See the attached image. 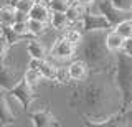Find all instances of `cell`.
I'll return each mask as SVG.
<instances>
[{"label": "cell", "mask_w": 132, "mask_h": 127, "mask_svg": "<svg viewBox=\"0 0 132 127\" xmlns=\"http://www.w3.org/2000/svg\"><path fill=\"white\" fill-rule=\"evenodd\" d=\"M74 2H78V3H81L82 7H89V5H93L96 0H74Z\"/></svg>", "instance_id": "obj_23"}, {"label": "cell", "mask_w": 132, "mask_h": 127, "mask_svg": "<svg viewBox=\"0 0 132 127\" xmlns=\"http://www.w3.org/2000/svg\"><path fill=\"white\" fill-rule=\"evenodd\" d=\"M106 30H91L84 31L82 41L78 46V58L88 63L91 74H107L114 71V55L107 50L104 41Z\"/></svg>", "instance_id": "obj_1"}, {"label": "cell", "mask_w": 132, "mask_h": 127, "mask_svg": "<svg viewBox=\"0 0 132 127\" xmlns=\"http://www.w3.org/2000/svg\"><path fill=\"white\" fill-rule=\"evenodd\" d=\"M27 66H28V68L38 69V71L41 73V76L45 78V81H50V83H55V81H56L58 64H56L53 60H50V58H43V60H38V58H28Z\"/></svg>", "instance_id": "obj_3"}, {"label": "cell", "mask_w": 132, "mask_h": 127, "mask_svg": "<svg viewBox=\"0 0 132 127\" xmlns=\"http://www.w3.org/2000/svg\"><path fill=\"white\" fill-rule=\"evenodd\" d=\"M86 13V7H82L81 3L78 2H71L69 9L66 10V17H68L69 22H76V20H81Z\"/></svg>", "instance_id": "obj_14"}, {"label": "cell", "mask_w": 132, "mask_h": 127, "mask_svg": "<svg viewBox=\"0 0 132 127\" xmlns=\"http://www.w3.org/2000/svg\"><path fill=\"white\" fill-rule=\"evenodd\" d=\"M10 92L13 94V96H15L20 102H22V106L25 107V111H27L28 104H30V102L36 97V89H35V88H31V86L28 84L27 81L23 79V78L13 86V88L10 89Z\"/></svg>", "instance_id": "obj_5"}, {"label": "cell", "mask_w": 132, "mask_h": 127, "mask_svg": "<svg viewBox=\"0 0 132 127\" xmlns=\"http://www.w3.org/2000/svg\"><path fill=\"white\" fill-rule=\"evenodd\" d=\"M122 53H126V55H132V36H130V38H127V40H124Z\"/></svg>", "instance_id": "obj_22"}, {"label": "cell", "mask_w": 132, "mask_h": 127, "mask_svg": "<svg viewBox=\"0 0 132 127\" xmlns=\"http://www.w3.org/2000/svg\"><path fill=\"white\" fill-rule=\"evenodd\" d=\"M12 28H13V30H15L20 36H22L23 40L31 38L30 33H28V25H27V22H15L13 25H12Z\"/></svg>", "instance_id": "obj_19"}, {"label": "cell", "mask_w": 132, "mask_h": 127, "mask_svg": "<svg viewBox=\"0 0 132 127\" xmlns=\"http://www.w3.org/2000/svg\"><path fill=\"white\" fill-rule=\"evenodd\" d=\"M27 25H28V33H30V36H36V38L43 36L46 33V30L50 28L48 23L40 22V20H33V18H28Z\"/></svg>", "instance_id": "obj_12"}, {"label": "cell", "mask_w": 132, "mask_h": 127, "mask_svg": "<svg viewBox=\"0 0 132 127\" xmlns=\"http://www.w3.org/2000/svg\"><path fill=\"white\" fill-rule=\"evenodd\" d=\"M48 50L50 46L43 41L41 38H36V36H31V38L27 40V45H25V51H27L28 58H48Z\"/></svg>", "instance_id": "obj_6"}, {"label": "cell", "mask_w": 132, "mask_h": 127, "mask_svg": "<svg viewBox=\"0 0 132 127\" xmlns=\"http://www.w3.org/2000/svg\"><path fill=\"white\" fill-rule=\"evenodd\" d=\"M50 15H51V10H50L46 0H36L31 5L30 12H28V17L33 20H40V22L48 23L50 22Z\"/></svg>", "instance_id": "obj_7"}, {"label": "cell", "mask_w": 132, "mask_h": 127, "mask_svg": "<svg viewBox=\"0 0 132 127\" xmlns=\"http://www.w3.org/2000/svg\"><path fill=\"white\" fill-rule=\"evenodd\" d=\"M23 79L27 81L28 84L31 86V88H38V86H41L45 83V78L41 76V73L38 71V69H35V68H25V71H23Z\"/></svg>", "instance_id": "obj_11"}, {"label": "cell", "mask_w": 132, "mask_h": 127, "mask_svg": "<svg viewBox=\"0 0 132 127\" xmlns=\"http://www.w3.org/2000/svg\"><path fill=\"white\" fill-rule=\"evenodd\" d=\"M15 23V7L12 3L0 5V27H12Z\"/></svg>", "instance_id": "obj_10"}, {"label": "cell", "mask_w": 132, "mask_h": 127, "mask_svg": "<svg viewBox=\"0 0 132 127\" xmlns=\"http://www.w3.org/2000/svg\"><path fill=\"white\" fill-rule=\"evenodd\" d=\"M104 41H106L107 50L112 53V55H116V53H119V51H122L124 38L114 30V28H109V30H106V33H104Z\"/></svg>", "instance_id": "obj_8"}, {"label": "cell", "mask_w": 132, "mask_h": 127, "mask_svg": "<svg viewBox=\"0 0 132 127\" xmlns=\"http://www.w3.org/2000/svg\"><path fill=\"white\" fill-rule=\"evenodd\" d=\"M61 35H63L64 38L68 40V41H71L73 45L79 46L81 41H82V36H84V31L79 30V28H74V27H68Z\"/></svg>", "instance_id": "obj_15"}, {"label": "cell", "mask_w": 132, "mask_h": 127, "mask_svg": "<svg viewBox=\"0 0 132 127\" xmlns=\"http://www.w3.org/2000/svg\"><path fill=\"white\" fill-rule=\"evenodd\" d=\"M112 28H114V30L117 31V33L121 35V36H122L124 40L130 38V36H132V18H130V17L124 18V20H121L119 23H116Z\"/></svg>", "instance_id": "obj_13"}, {"label": "cell", "mask_w": 132, "mask_h": 127, "mask_svg": "<svg viewBox=\"0 0 132 127\" xmlns=\"http://www.w3.org/2000/svg\"><path fill=\"white\" fill-rule=\"evenodd\" d=\"M76 56H78V46L68 41L63 35H58L48 50V58L53 60L56 64H66Z\"/></svg>", "instance_id": "obj_2"}, {"label": "cell", "mask_w": 132, "mask_h": 127, "mask_svg": "<svg viewBox=\"0 0 132 127\" xmlns=\"http://www.w3.org/2000/svg\"><path fill=\"white\" fill-rule=\"evenodd\" d=\"M0 35H2V27H0Z\"/></svg>", "instance_id": "obj_25"}, {"label": "cell", "mask_w": 132, "mask_h": 127, "mask_svg": "<svg viewBox=\"0 0 132 127\" xmlns=\"http://www.w3.org/2000/svg\"><path fill=\"white\" fill-rule=\"evenodd\" d=\"M129 13H130V18H132V9H130V12H129Z\"/></svg>", "instance_id": "obj_24"}, {"label": "cell", "mask_w": 132, "mask_h": 127, "mask_svg": "<svg viewBox=\"0 0 132 127\" xmlns=\"http://www.w3.org/2000/svg\"><path fill=\"white\" fill-rule=\"evenodd\" d=\"M48 25H50V28H51L53 31H56L58 35H61L66 28L69 27V20H68L64 12H51Z\"/></svg>", "instance_id": "obj_9"}, {"label": "cell", "mask_w": 132, "mask_h": 127, "mask_svg": "<svg viewBox=\"0 0 132 127\" xmlns=\"http://www.w3.org/2000/svg\"><path fill=\"white\" fill-rule=\"evenodd\" d=\"M111 3L119 10H124V12H130L132 9V0H109Z\"/></svg>", "instance_id": "obj_20"}, {"label": "cell", "mask_w": 132, "mask_h": 127, "mask_svg": "<svg viewBox=\"0 0 132 127\" xmlns=\"http://www.w3.org/2000/svg\"><path fill=\"white\" fill-rule=\"evenodd\" d=\"M10 50H12V45L7 41V38L3 35H0V64L5 63V60L8 58Z\"/></svg>", "instance_id": "obj_18"}, {"label": "cell", "mask_w": 132, "mask_h": 127, "mask_svg": "<svg viewBox=\"0 0 132 127\" xmlns=\"http://www.w3.org/2000/svg\"><path fill=\"white\" fill-rule=\"evenodd\" d=\"M66 68H68V74H69V79L74 83H84L88 81V78L91 76V69L88 66L86 61H82L81 58H73L69 63H66Z\"/></svg>", "instance_id": "obj_4"}, {"label": "cell", "mask_w": 132, "mask_h": 127, "mask_svg": "<svg viewBox=\"0 0 132 127\" xmlns=\"http://www.w3.org/2000/svg\"><path fill=\"white\" fill-rule=\"evenodd\" d=\"M48 7L51 12H64L69 9V5H71V0H46Z\"/></svg>", "instance_id": "obj_17"}, {"label": "cell", "mask_w": 132, "mask_h": 127, "mask_svg": "<svg viewBox=\"0 0 132 127\" xmlns=\"http://www.w3.org/2000/svg\"><path fill=\"white\" fill-rule=\"evenodd\" d=\"M28 13L27 12H22V10H16L15 9V22H28Z\"/></svg>", "instance_id": "obj_21"}, {"label": "cell", "mask_w": 132, "mask_h": 127, "mask_svg": "<svg viewBox=\"0 0 132 127\" xmlns=\"http://www.w3.org/2000/svg\"><path fill=\"white\" fill-rule=\"evenodd\" d=\"M2 35L7 38V41L12 45V46H15V45H18L20 41H27V40H23L22 36H20L16 31L13 30L12 27H2Z\"/></svg>", "instance_id": "obj_16"}]
</instances>
